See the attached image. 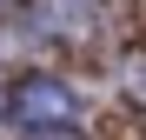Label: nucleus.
Returning a JSON list of instances; mask_svg holds the SVG:
<instances>
[{
  "label": "nucleus",
  "instance_id": "f257e3e1",
  "mask_svg": "<svg viewBox=\"0 0 146 140\" xmlns=\"http://www.w3.org/2000/svg\"><path fill=\"white\" fill-rule=\"evenodd\" d=\"M7 113H13L27 133H66L73 120H80V93H73L66 80H53V74H27V80L13 87Z\"/></svg>",
  "mask_w": 146,
  "mask_h": 140
},
{
  "label": "nucleus",
  "instance_id": "f03ea898",
  "mask_svg": "<svg viewBox=\"0 0 146 140\" xmlns=\"http://www.w3.org/2000/svg\"><path fill=\"white\" fill-rule=\"evenodd\" d=\"M126 93H133V100L146 107V47H139V54L126 60Z\"/></svg>",
  "mask_w": 146,
  "mask_h": 140
},
{
  "label": "nucleus",
  "instance_id": "7ed1b4c3",
  "mask_svg": "<svg viewBox=\"0 0 146 140\" xmlns=\"http://www.w3.org/2000/svg\"><path fill=\"white\" fill-rule=\"evenodd\" d=\"M33 140H66V133H33Z\"/></svg>",
  "mask_w": 146,
  "mask_h": 140
}]
</instances>
